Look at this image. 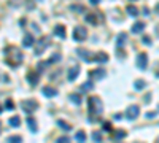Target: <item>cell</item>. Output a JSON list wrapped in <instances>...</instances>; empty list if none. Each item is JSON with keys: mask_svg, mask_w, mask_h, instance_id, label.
Here are the masks:
<instances>
[{"mask_svg": "<svg viewBox=\"0 0 159 143\" xmlns=\"http://www.w3.org/2000/svg\"><path fill=\"white\" fill-rule=\"evenodd\" d=\"M24 59L22 53L16 46H6L5 48V61L10 67H18Z\"/></svg>", "mask_w": 159, "mask_h": 143, "instance_id": "1", "label": "cell"}, {"mask_svg": "<svg viewBox=\"0 0 159 143\" xmlns=\"http://www.w3.org/2000/svg\"><path fill=\"white\" fill-rule=\"evenodd\" d=\"M102 110H104V107H102V100L97 97V95H92V97L88 99V111L91 114V118H88L91 122H94V116H97V114L102 113Z\"/></svg>", "mask_w": 159, "mask_h": 143, "instance_id": "2", "label": "cell"}, {"mask_svg": "<svg viewBox=\"0 0 159 143\" xmlns=\"http://www.w3.org/2000/svg\"><path fill=\"white\" fill-rule=\"evenodd\" d=\"M86 37H88V30H86V27H83V26H77L73 29V38L77 42H85L86 40Z\"/></svg>", "mask_w": 159, "mask_h": 143, "instance_id": "3", "label": "cell"}, {"mask_svg": "<svg viewBox=\"0 0 159 143\" xmlns=\"http://www.w3.org/2000/svg\"><path fill=\"white\" fill-rule=\"evenodd\" d=\"M138 114H140V107L138 105H130V107H127V110H126V118L127 119L134 121Z\"/></svg>", "mask_w": 159, "mask_h": 143, "instance_id": "4", "label": "cell"}, {"mask_svg": "<svg viewBox=\"0 0 159 143\" xmlns=\"http://www.w3.org/2000/svg\"><path fill=\"white\" fill-rule=\"evenodd\" d=\"M37 108H38V103H37L35 100H24L22 102V110L27 113V114H30V113H34Z\"/></svg>", "mask_w": 159, "mask_h": 143, "instance_id": "5", "label": "cell"}, {"mask_svg": "<svg viewBox=\"0 0 159 143\" xmlns=\"http://www.w3.org/2000/svg\"><path fill=\"white\" fill-rule=\"evenodd\" d=\"M50 45V37H43L42 40H38V46H37V50H35V54L37 56H40L43 54V51L46 50V46Z\"/></svg>", "mask_w": 159, "mask_h": 143, "instance_id": "6", "label": "cell"}, {"mask_svg": "<svg viewBox=\"0 0 159 143\" xmlns=\"http://www.w3.org/2000/svg\"><path fill=\"white\" fill-rule=\"evenodd\" d=\"M137 65L140 70H146V65H148V54L146 53H140L137 57Z\"/></svg>", "mask_w": 159, "mask_h": 143, "instance_id": "7", "label": "cell"}, {"mask_svg": "<svg viewBox=\"0 0 159 143\" xmlns=\"http://www.w3.org/2000/svg\"><path fill=\"white\" fill-rule=\"evenodd\" d=\"M77 53H78V56L81 57L83 61H86V62H94V57H96V56H92L89 51H86V50H78Z\"/></svg>", "mask_w": 159, "mask_h": 143, "instance_id": "8", "label": "cell"}, {"mask_svg": "<svg viewBox=\"0 0 159 143\" xmlns=\"http://www.w3.org/2000/svg\"><path fill=\"white\" fill-rule=\"evenodd\" d=\"M38 80H40V72L37 70V72H30L29 75H27V81H29L32 86H35L37 83H38Z\"/></svg>", "mask_w": 159, "mask_h": 143, "instance_id": "9", "label": "cell"}, {"mask_svg": "<svg viewBox=\"0 0 159 143\" xmlns=\"http://www.w3.org/2000/svg\"><path fill=\"white\" fill-rule=\"evenodd\" d=\"M54 34L58 35L59 38H62V40H65V35H67V32H65V27H64V26H56V27H54Z\"/></svg>", "mask_w": 159, "mask_h": 143, "instance_id": "10", "label": "cell"}, {"mask_svg": "<svg viewBox=\"0 0 159 143\" xmlns=\"http://www.w3.org/2000/svg\"><path fill=\"white\" fill-rule=\"evenodd\" d=\"M78 73H80V67H78V65L72 67V69L69 70V75H67V76H69V80H70V81H73V80L78 76Z\"/></svg>", "mask_w": 159, "mask_h": 143, "instance_id": "11", "label": "cell"}, {"mask_svg": "<svg viewBox=\"0 0 159 143\" xmlns=\"http://www.w3.org/2000/svg\"><path fill=\"white\" fill-rule=\"evenodd\" d=\"M89 76H91V78H97V80H100V78H104V76H105V70H102V69L92 70V72H89Z\"/></svg>", "mask_w": 159, "mask_h": 143, "instance_id": "12", "label": "cell"}, {"mask_svg": "<svg viewBox=\"0 0 159 143\" xmlns=\"http://www.w3.org/2000/svg\"><path fill=\"white\" fill-rule=\"evenodd\" d=\"M43 95H46V97H56V95H58V91L50 88V86H45L43 88Z\"/></svg>", "mask_w": 159, "mask_h": 143, "instance_id": "13", "label": "cell"}, {"mask_svg": "<svg viewBox=\"0 0 159 143\" xmlns=\"http://www.w3.org/2000/svg\"><path fill=\"white\" fill-rule=\"evenodd\" d=\"M22 45H24L26 48L34 46V37H32L30 34H26V35H24V40H22Z\"/></svg>", "mask_w": 159, "mask_h": 143, "instance_id": "14", "label": "cell"}, {"mask_svg": "<svg viewBox=\"0 0 159 143\" xmlns=\"http://www.w3.org/2000/svg\"><path fill=\"white\" fill-rule=\"evenodd\" d=\"M99 14H100V13H89V14L86 16V21L91 22L92 26H96V24L99 22V21H97V16H99Z\"/></svg>", "mask_w": 159, "mask_h": 143, "instance_id": "15", "label": "cell"}, {"mask_svg": "<svg viewBox=\"0 0 159 143\" xmlns=\"http://www.w3.org/2000/svg\"><path fill=\"white\" fill-rule=\"evenodd\" d=\"M126 40H127V34H124V32H123V34H119V35H118V38H116V46H118V48H121V46H123V45L126 43Z\"/></svg>", "mask_w": 159, "mask_h": 143, "instance_id": "16", "label": "cell"}, {"mask_svg": "<svg viewBox=\"0 0 159 143\" xmlns=\"http://www.w3.org/2000/svg\"><path fill=\"white\" fill-rule=\"evenodd\" d=\"M107 61H108V56L105 53H99L94 57V62H107Z\"/></svg>", "mask_w": 159, "mask_h": 143, "instance_id": "17", "label": "cell"}, {"mask_svg": "<svg viewBox=\"0 0 159 143\" xmlns=\"http://www.w3.org/2000/svg\"><path fill=\"white\" fill-rule=\"evenodd\" d=\"M126 11H127L130 16H137V14H138V8L134 6V5H127V6H126Z\"/></svg>", "mask_w": 159, "mask_h": 143, "instance_id": "18", "label": "cell"}, {"mask_svg": "<svg viewBox=\"0 0 159 143\" xmlns=\"http://www.w3.org/2000/svg\"><path fill=\"white\" fill-rule=\"evenodd\" d=\"M27 124H29V129H30L32 132H37V129H38V127H37V122H35V119H34L32 116L27 118Z\"/></svg>", "mask_w": 159, "mask_h": 143, "instance_id": "19", "label": "cell"}, {"mask_svg": "<svg viewBox=\"0 0 159 143\" xmlns=\"http://www.w3.org/2000/svg\"><path fill=\"white\" fill-rule=\"evenodd\" d=\"M126 135H127L126 130H116V132H115V135H113V138H115V141H118V140H123Z\"/></svg>", "mask_w": 159, "mask_h": 143, "instance_id": "20", "label": "cell"}, {"mask_svg": "<svg viewBox=\"0 0 159 143\" xmlns=\"http://www.w3.org/2000/svg\"><path fill=\"white\" fill-rule=\"evenodd\" d=\"M143 27H145L143 22H135V24L132 26V32H134V34H138V32L143 30Z\"/></svg>", "mask_w": 159, "mask_h": 143, "instance_id": "21", "label": "cell"}, {"mask_svg": "<svg viewBox=\"0 0 159 143\" xmlns=\"http://www.w3.org/2000/svg\"><path fill=\"white\" fill-rule=\"evenodd\" d=\"M75 140H77V141H85V140H86V133H85V130H78L77 135H75Z\"/></svg>", "mask_w": 159, "mask_h": 143, "instance_id": "22", "label": "cell"}, {"mask_svg": "<svg viewBox=\"0 0 159 143\" xmlns=\"http://www.w3.org/2000/svg\"><path fill=\"white\" fill-rule=\"evenodd\" d=\"M58 126H59V127H62L65 132H69V130L72 129V127H70V124H67V122L62 121V119H59V121H58Z\"/></svg>", "mask_w": 159, "mask_h": 143, "instance_id": "23", "label": "cell"}, {"mask_svg": "<svg viewBox=\"0 0 159 143\" xmlns=\"http://www.w3.org/2000/svg\"><path fill=\"white\" fill-rule=\"evenodd\" d=\"M19 124H21L19 116H13V118L10 119V126H13V127H19Z\"/></svg>", "mask_w": 159, "mask_h": 143, "instance_id": "24", "label": "cell"}, {"mask_svg": "<svg viewBox=\"0 0 159 143\" xmlns=\"http://www.w3.org/2000/svg\"><path fill=\"white\" fill-rule=\"evenodd\" d=\"M70 100H72L75 105H80V103H81V97H80V95H77V94H70Z\"/></svg>", "mask_w": 159, "mask_h": 143, "instance_id": "25", "label": "cell"}, {"mask_svg": "<svg viewBox=\"0 0 159 143\" xmlns=\"http://www.w3.org/2000/svg\"><path fill=\"white\" fill-rule=\"evenodd\" d=\"M134 86H135V89H138V91H140V89H143L145 86H146V83H145V81H142V80H137V81L134 83Z\"/></svg>", "mask_w": 159, "mask_h": 143, "instance_id": "26", "label": "cell"}, {"mask_svg": "<svg viewBox=\"0 0 159 143\" xmlns=\"http://www.w3.org/2000/svg\"><path fill=\"white\" fill-rule=\"evenodd\" d=\"M89 89H92V83H91V81H86L85 84L81 86V92H86V91H89Z\"/></svg>", "mask_w": 159, "mask_h": 143, "instance_id": "27", "label": "cell"}, {"mask_svg": "<svg viewBox=\"0 0 159 143\" xmlns=\"http://www.w3.org/2000/svg\"><path fill=\"white\" fill-rule=\"evenodd\" d=\"M21 140H22V137H21V135H13V137H8V141H11V143H13V141H14V143H19Z\"/></svg>", "mask_w": 159, "mask_h": 143, "instance_id": "28", "label": "cell"}, {"mask_svg": "<svg viewBox=\"0 0 159 143\" xmlns=\"http://www.w3.org/2000/svg\"><path fill=\"white\" fill-rule=\"evenodd\" d=\"M72 11H80V13H83V11H85V6H81V5H72Z\"/></svg>", "mask_w": 159, "mask_h": 143, "instance_id": "29", "label": "cell"}, {"mask_svg": "<svg viewBox=\"0 0 159 143\" xmlns=\"http://www.w3.org/2000/svg\"><path fill=\"white\" fill-rule=\"evenodd\" d=\"M92 138H94V141H102V133L100 132H92Z\"/></svg>", "mask_w": 159, "mask_h": 143, "instance_id": "30", "label": "cell"}, {"mask_svg": "<svg viewBox=\"0 0 159 143\" xmlns=\"http://www.w3.org/2000/svg\"><path fill=\"white\" fill-rule=\"evenodd\" d=\"M48 65H50V61H48V62H40V64H38V72H43Z\"/></svg>", "mask_w": 159, "mask_h": 143, "instance_id": "31", "label": "cell"}, {"mask_svg": "<svg viewBox=\"0 0 159 143\" xmlns=\"http://www.w3.org/2000/svg\"><path fill=\"white\" fill-rule=\"evenodd\" d=\"M6 108H8V110L14 108V103H13V100H11V99H8V100H6Z\"/></svg>", "mask_w": 159, "mask_h": 143, "instance_id": "32", "label": "cell"}, {"mask_svg": "<svg viewBox=\"0 0 159 143\" xmlns=\"http://www.w3.org/2000/svg\"><path fill=\"white\" fill-rule=\"evenodd\" d=\"M61 59V54H54L51 59H50V64H53V62H56V61H59Z\"/></svg>", "mask_w": 159, "mask_h": 143, "instance_id": "33", "label": "cell"}, {"mask_svg": "<svg viewBox=\"0 0 159 143\" xmlns=\"http://www.w3.org/2000/svg\"><path fill=\"white\" fill-rule=\"evenodd\" d=\"M104 129H105L107 132H110V130H111V124H110V122H104Z\"/></svg>", "mask_w": 159, "mask_h": 143, "instance_id": "34", "label": "cell"}, {"mask_svg": "<svg viewBox=\"0 0 159 143\" xmlns=\"http://www.w3.org/2000/svg\"><path fill=\"white\" fill-rule=\"evenodd\" d=\"M143 43H145V45H151V40H149V37H143Z\"/></svg>", "mask_w": 159, "mask_h": 143, "instance_id": "35", "label": "cell"}, {"mask_svg": "<svg viewBox=\"0 0 159 143\" xmlns=\"http://www.w3.org/2000/svg\"><path fill=\"white\" fill-rule=\"evenodd\" d=\"M58 141H59V143H65V141H69V138H67V137H61Z\"/></svg>", "mask_w": 159, "mask_h": 143, "instance_id": "36", "label": "cell"}, {"mask_svg": "<svg viewBox=\"0 0 159 143\" xmlns=\"http://www.w3.org/2000/svg\"><path fill=\"white\" fill-rule=\"evenodd\" d=\"M89 2H91V3H92V5H97V3H99V2H100V0H89Z\"/></svg>", "mask_w": 159, "mask_h": 143, "instance_id": "37", "label": "cell"}, {"mask_svg": "<svg viewBox=\"0 0 159 143\" xmlns=\"http://www.w3.org/2000/svg\"><path fill=\"white\" fill-rule=\"evenodd\" d=\"M0 132H2V122H0Z\"/></svg>", "mask_w": 159, "mask_h": 143, "instance_id": "38", "label": "cell"}, {"mask_svg": "<svg viewBox=\"0 0 159 143\" xmlns=\"http://www.w3.org/2000/svg\"><path fill=\"white\" fill-rule=\"evenodd\" d=\"M2 110H3V108H2V107H0V113H2Z\"/></svg>", "mask_w": 159, "mask_h": 143, "instance_id": "39", "label": "cell"}, {"mask_svg": "<svg viewBox=\"0 0 159 143\" xmlns=\"http://www.w3.org/2000/svg\"><path fill=\"white\" fill-rule=\"evenodd\" d=\"M132 2H134V0H132Z\"/></svg>", "mask_w": 159, "mask_h": 143, "instance_id": "40", "label": "cell"}]
</instances>
